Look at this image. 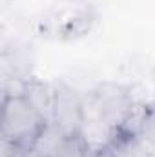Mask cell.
<instances>
[{
  "mask_svg": "<svg viewBox=\"0 0 155 157\" xmlns=\"http://www.w3.org/2000/svg\"><path fill=\"white\" fill-rule=\"evenodd\" d=\"M133 108V97L126 86L102 82L89 93L88 99H84V126H93L113 135L122 128Z\"/></svg>",
  "mask_w": 155,
  "mask_h": 157,
  "instance_id": "cell-1",
  "label": "cell"
},
{
  "mask_svg": "<svg viewBox=\"0 0 155 157\" xmlns=\"http://www.w3.org/2000/svg\"><path fill=\"white\" fill-rule=\"evenodd\" d=\"M47 121L35 110L24 95L4 97L2 102V137L18 143L28 152Z\"/></svg>",
  "mask_w": 155,
  "mask_h": 157,
  "instance_id": "cell-2",
  "label": "cell"
},
{
  "mask_svg": "<svg viewBox=\"0 0 155 157\" xmlns=\"http://www.w3.org/2000/svg\"><path fill=\"white\" fill-rule=\"evenodd\" d=\"M55 95H53V112L51 121L57 128H60L66 135L78 133L84 128V97L73 90L66 82H57L53 86Z\"/></svg>",
  "mask_w": 155,
  "mask_h": 157,
  "instance_id": "cell-3",
  "label": "cell"
},
{
  "mask_svg": "<svg viewBox=\"0 0 155 157\" xmlns=\"http://www.w3.org/2000/svg\"><path fill=\"white\" fill-rule=\"evenodd\" d=\"M93 157H152V148L141 135L117 130L102 146L93 150Z\"/></svg>",
  "mask_w": 155,
  "mask_h": 157,
  "instance_id": "cell-4",
  "label": "cell"
},
{
  "mask_svg": "<svg viewBox=\"0 0 155 157\" xmlns=\"http://www.w3.org/2000/svg\"><path fill=\"white\" fill-rule=\"evenodd\" d=\"M22 95L35 106V110H37L47 122L51 121L55 90H53L49 84L40 82L37 78H28L26 84H24V93H22Z\"/></svg>",
  "mask_w": 155,
  "mask_h": 157,
  "instance_id": "cell-5",
  "label": "cell"
},
{
  "mask_svg": "<svg viewBox=\"0 0 155 157\" xmlns=\"http://www.w3.org/2000/svg\"><path fill=\"white\" fill-rule=\"evenodd\" d=\"M64 137L66 133L60 128H57L53 122H47L40 135L35 139V143L31 144L28 157H55Z\"/></svg>",
  "mask_w": 155,
  "mask_h": 157,
  "instance_id": "cell-6",
  "label": "cell"
},
{
  "mask_svg": "<svg viewBox=\"0 0 155 157\" xmlns=\"http://www.w3.org/2000/svg\"><path fill=\"white\" fill-rule=\"evenodd\" d=\"M55 157H93V148L82 132L70 133L62 139Z\"/></svg>",
  "mask_w": 155,
  "mask_h": 157,
  "instance_id": "cell-7",
  "label": "cell"
},
{
  "mask_svg": "<svg viewBox=\"0 0 155 157\" xmlns=\"http://www.w3.org/2000/svg\"><path fill=\"white\" fill-rule=\"evenodd\" d=\"M139 135L150 148H155V104H146L144 106Z\"/></svg>",
  "mask_w": 155,
  "mask_h": 157,
  "instance_id": "cell-8",
  "label": "cell"
},
{
  "mask_svg": "<svg viewBox=\"0 0 155 157\" xmlns=\"http://www.w3.org/2000/svg\"><path fill=\"white\" fill-rule=\"evenodd\" d=\"M0 157H28V150L24 146H20L18 143L2 137V141H0Z\"/></svg>",
  "mask_w": 155,
  "mask_h": 157,
  "instance_id": "cell-9",
  "label": "cell"
}]
</instances>
